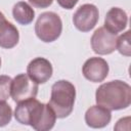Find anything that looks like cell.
<instances>
[{"instance_id":"cell-1","label":"cell","mask_w":131,"mask_h":131,"mask_svg":"<svg viewBox=\"0 0 131 131\" xmlns=\"http://www.w3.org/2000/svg\"><path fill=\"white\" fill-rule=\"evenodd\" d=\"M95 100L110 111L127 108L131 103V87L121 80L103 83L96 89Z\"/></svg>"},{"instance_id":"cell-2","label":"cell","mask_w":131,"mask_h":131,"mask_svg":"<svg viewBox=\"0 0 131 131\" xmlns=\"http://www.w3.org/2000/svg\"><path fill=\"white\" fill-rule=\"evenodd\" d=\"M75 86L67 80H59L51 87V96L48 104L54 112L56 118L62 119L69 117L72 114L75 104Z\"/></svg>"},{"instance_id":"cell-3","label":"cell","mask_w":131,"mask_h":131,"mask_svg":"<svg viewBox=\"0 0 131 131\" xmlns=\"http://www.w3.org/2000/svg\"><path fill=\"white\" fill-rule=\"evenodd\" d=\"M61 31V19L57 13L52 11L41 13L35 25V33L37 37L45 43L55 41L60 36Z\"/></svg>"},{"instance_id":"cell-4","label":"cell","mask_w":131,"mask_h":131,"mask_svg":"<svg viewBox=\"0 0 131 131\" xmlns=\"http://www.w3.org/2000/svg\"><path fill=\"white\" fill-rule=\"evenodd\" d=\"M56 116L49 104L36 99L28 119V125L37 131H48L53 128Z\"/></svg>"},{"instance_id":"cell-5","label":"cell","mask_w":131,"mask_h":131,"mask_svg":"<svg viewBox=\"0 0 131 131\" xmlns=\"http://www.w3.org/2000/svg\"><path fill=\"white\" fill-rule=\"evenodd\" d=\"M38 93V84L33 81L28 74H19L15 76L11 82L10 95L15 102H19L32 97H36Z\"/></svg>"},{"instance_id":"cell-6","label":"cell","mask_w":131,"mask_h":131,"mask_svg":"<svg viewBox=\"0 0 131 131\" xmlns=\"http://www.w3.org/2000/svg\"><path fill=\"white\" fill-rule=\"evenodd\" d=\"M99 18L98 8L90 3L81 5L73 15V23L77 30L86 33L91 31Z\"/></svg>"},{"instance_id":"cell-7","label":"cell","mask_w":131,"mask_h":131,"mask_svg":"<svg viewBox=\"0 0 131 131\" xmlns=\"http://www.w3.org/2000/svg\"><path fill=\"white\" fill-rule=\"evenodd\" d=\"M117 35L108 32L104 27L98 28L91 37V48L99 55L111 54L117 47Z\"/></svg>"},{"instance_id":"cell-8","label":"cell","mask_w":131,"mask_h":131,"mask_svg":"<svg viewBox=\"0 0 131 131\" xmlns=\"http://www.w3.org/2000/svg\"><path fill=\"white\" fill-rule=\"evenodd\" d=\"M108 64L101 57L88 58L82 68L83 76L93 83L102 82L108 75Z\"/></svg>"},{"instance_id":"cell-9","label":"cell","mask_w":131,"mask_h":131,"mask_svg":"<svg viewBox=\"0 0 131 131\" xmlns=\"http://www.w3.org/2000/svg\"><path fill=\"white\" fill-rule=\"evenodd\" d=\"M53 69L51 62L44 57H36L27 67L28 76L37 84L46 83L52 76Z\"/></svg>"},{"instance_id":"cell-10","label":"cell","mask_w":131,"mask_h":131,"mask_svg":"<svg viewBox=\"0 0 131 131\" xmlns=\"http://www.w3.org/2000/svg\"><path fill=\"white\" fill-rule=\"evenodd\" d=\"M112 119L111 111L99 104L90 106L85 113V122L91 128H103Z\"/></svg>"},{"instance_id":"cell-11","label":"cell","mask_w":131,"mask_h":131,"mask_svg":"<svg viewBox=\"0 0 131 131\" xmlns=\"http://www.w3.org/2000/svg\"><path fill=\"white\" fill-rule=\"evenodd\" d=\"M127 23L128 16L126 11L119 7H112L106 12L104 18V28L108 32L117 35L127 27Z\"/></svg>"},{"instance_id":"cell-12","label":"cell","mask_w":131,"mask_h":131,"mask_svg":"<svg viewBox=\"0 0 131 131\" xmlns=\"http://www.w3.org/2000/svg\"><path fill=\"white\" fill-rule=\"evenodd\" d=\"M19 40L18 30L10 21L6 20L0 27V47L5 49L13 48Z\"/></svg>"},{"instance_id":"cell-13","label":"cell","mask_w":131,"mask_h":131,"mask_svg":"<svg viewBox=\"0 0 131 131\" xmlns=\"http://www.w3.org/2000/svg\"><path fill=\"white\" fill-rule=\"evenodd\" d=\"M12 15L16 23L23 26H27L33 21L35 17V11L27 2L19 1L13 5Z\"/></svg>"},{"instance_id":"cell-14","label":"cell","mask_w":131,"mask_h":131,"mask_svg":"<svg viewBox=\"0 0 131 131\" xmlns=\"http://www.w3.org/2000/svg\"><path fill=\"white\" fill-rule=\"evenodd\" d=\"M116 49L125 56L131 55V45H130V31L125 32L123 35L118 37L117 39V47Z\"/></svg>"},{"instance_id":"cell-15","label":"cell","mask_w":131,"mask_h":131,"mask_svg":"<svg viewBox=\"0 0 131 131\" xmlns=\"http://www.w3.org/2000/svg\"><path fill=\"white\" fill-rule=\"evenodd\" d=\"M12 79L8 76H0V101H6L10 96Z\"/></svg>"},{"instance_id":"cell-16","label":"cell","mask_w":131,"mask_h":131,"mask_svg":"<svg viewBox=\"0 0 131 131\" xmlns=\"http://www.w3.org/2000/svg\"><path fill=\"white\" fill-rule=\"evenodd\" d=\"M12 118V110L5 101H0V127L6 126L10 123Z\"/></svg>"},{"instance_id":"cell-17","label":"cell","mask_w":131,"mask_h":131,"mask_svg":"<svg viewBox=\"0 0 131 131\" xmlns=\"http://www.w3.org/2000/svg\"><path fill=\"white\" fill-rule=\"evenodd\" d=\"M28 1L33 7L36 8H47L53 2V0H28Z\"/></svg>"},{"instance_id":"cell-18","label":"cell","mask_w":131,"mask_h":131,"mask_svg":"<svg viewBox=\"0 0 131 131\" xmlns=\"http://www.w3.org/2000/svg\"><path fill=\"white\" fill-rule=\"evenodd\" d=\"M58 5L64 9H72L76 6L79 0H56Z\"/></svg>"},{"instance_id":"cell-19","label":"cell","mask_w":131,"mask_h":131,"mask_svg":"<svg viewBox=\"0 0 131 131\" xmlns=\"http://www.w3.org/2000/svg\"><path fill=\"white\" fill-rule=\"evenodd\" d=\"M6 20H7V19L5 18L4 14H3V13H2L1 11H0V27H1V26H2V25H3V24H4L5 21H6Z\"/></svg>"},{"instance_id":"cell-20","label":"cell","mask_w":131,"mask_h":131,"mask_svg":"<svg viewBox=\"0 0 131 131\" xmlns=\"http://www.w3.org/2000/svg\"><path fill=\"white\" fill-rule=\"evenodd\" d=\"M0 68H1V57H0Z\"/></svg>"}]
</instances>
